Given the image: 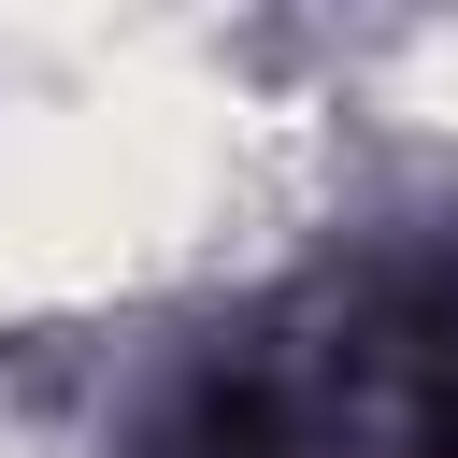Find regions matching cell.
<instances>
[{
  "label": "cell",
  "mask_w": 458,
  "mask_h": 458,
  "mask_svg": "<svg viewBox=\"0 0 458 458\" xmlns=\"http://www.w3.org/2000/svg\"><path fill=\"white\" fill-rule=\"evenodd\" d=\"M157 458H458V286L344 272L215 344Z\"/></svg>",
  "instance_id": "obj_1"
}]
</instances>
